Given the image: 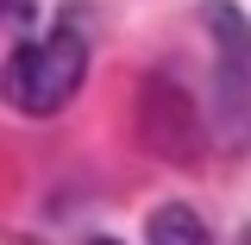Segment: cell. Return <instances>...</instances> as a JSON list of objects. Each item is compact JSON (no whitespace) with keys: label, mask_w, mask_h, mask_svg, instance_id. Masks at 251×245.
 <instances>
[{"label":"cell","mask_w":251,"mask_h":245,"mask_svg":"<svg viewBox=\"0 0 251 245\" xmlns=\"http://www.w3.org/2000/svg\"><path fill=\"white\" fill-rule=\"evenodd\" d=\"M82 76H88V44L69 26H57V31L31 38V44H19V51L6 57L0 94H6L19 113H57L63 101L82 88Z\"/></svg>","instance_id":"6da1fadb"},{"label":"cell","mask_w":251,"mask_h":245,"mask_svg":"<svg viewBox=\"0 0 251 245\" xmlns=\"http://www.w3.org/2000/svg\"><path fill=\"white\" fill-rule=\"evenodd\" d=\"M151 245H214V239L201 233V220L188 208H157L151 214Z\"/></svg>","instance_id":"7a4b0ae2"},{"label":"cell","mask_w":251,"mask_h":245,"mask_svg":"<svg viewBox=\"0 0 251 245\" xmlns=\"http://www.w3.org/2000/svg\"><path fill=\"white\" fill-rule=\"evenodd\" d=\"M0 13H13V0H0Z\"/></svg>","instance_id":"3957f363"}]
</instances>
